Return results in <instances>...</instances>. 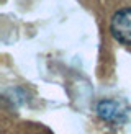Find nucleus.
Listing matches in <instances>:
<instances>
[{
  "instance_id": "nucleus-1",
  "label": "nucleus",
  "mask_w": 131,
  "mask_h": 134,
  "mask_svg": "<svg viewBox=\"0 0 131 134\" xmlns=\"http://www.w3.org/2000/svg\"><path fill=\"white\" fill-rule=\"evenodd\" d=\"M110 31L116 41L131 46V7L118 10L110 21Z\"/></svg>"
},
{
  "instance_id": "nucleus-2",
  "label": "nucleus",
  "mask_w": 131,
  "mask_h": 134,
  "mask_svg": "<svg viewBox=\"0 0 131 134\" xmlns=\"http://www.w3.org/2000/svg\"><path fill=\"white\" fill-rule=\"evenodd\" d=\"M5 134H52V131L38 123H18L13 124Z\"/></svg>"
}]
</instances>
